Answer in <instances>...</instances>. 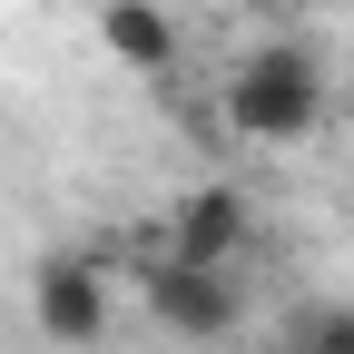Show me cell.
<instances>
[{"instance_id":"obj_1","label":"cell","mask_w":354,"mask_h":354,"mask_svg":"<svg viewBox=\"0 0 354 354\" xmlns=\"http://www.w3.org/2000/svg\"><path fill=\"white\" fill-rule=\"evenodd\" d=\"M227 128L256 148H295L325 128V69L315 50H295V39H266V50H246L227 69Z\"/></svg>"},{"instance_id":"obj_2","label":"cell","mask_w":354,"mask_h":354,"mask_svg":"<svg viewBox=\"0 0 354 354\" xmlns=\"http://www.w3.org/2000/svg\"><path fill=\"white\" fill-rule=\"evenodd\" d=\"M30 325L50 335V344H69V354L109 344V266L79 256V246L39 256V266H30Z\"/></svg>"},{"instance_id":"obj_3","label":"cell","mask_w":354,"mask_h":354,"mask_svg":"<svg viewBox=\"0 0 354 354\" xmlns=\"http://www.w3.org/2000/svg\"><path fill=\"white\" fill-rule=\"evenodd\" d=\"M148 305H158V325H167V335L216 344V335L236 325V266H187V256H158Z\"/></svg>"},{"instance_id":"obj_4","label":"cell","mask_w":354,"mask_h":354,"mask_svg":"<svg viewBox=\"0 0 354 354\" xmlns=\"http://www.w3.org/2000/svg\"><path fill=\"white\" fill-rule=\"evenodd\" d=\"M246 236H256V207H246V187H227V177H207V187H187L167 207V256H187V266H236Z\"/></svg>"},{"instance_id":"obj_5","label":"cell","mask_w":354,"mask_h":354,"mask_svg":"<svg viewBox=\"0 0 354 354\" xmlns=\"http://www.w3.org/2000/svg\"><path fill=\"white\" fill-rule=\"evenodd\" d=\"M99 50L118 69H177V20H167V0H99Z\"/></svg>"},{"instance_id":"obj_6","label":"cell","mask_w":354,"mask_h":354,"mask_svg":"<svg viewBox=\"0 0 354 354\" xmlns=\"http://www.w3.org/2000/svg\"><path fill=\"white\" fill-rule=\"evenodd\" d=\"M286 344L295 354H354V305H295Z\"/></svg>"},{"instance_id":"obj_7","label":"cell","mask_w":354,"mask_h":354,"mask_svg":"<svg viewBox=\"0 0 354 354\" xmlns=\"http://www.w3.org/2000/svg\"><path fill=\"white\" fill-rule=\"evenodd\" d=\"M246 10H305V0H246Z\"/></svg>"}]
</instances>
